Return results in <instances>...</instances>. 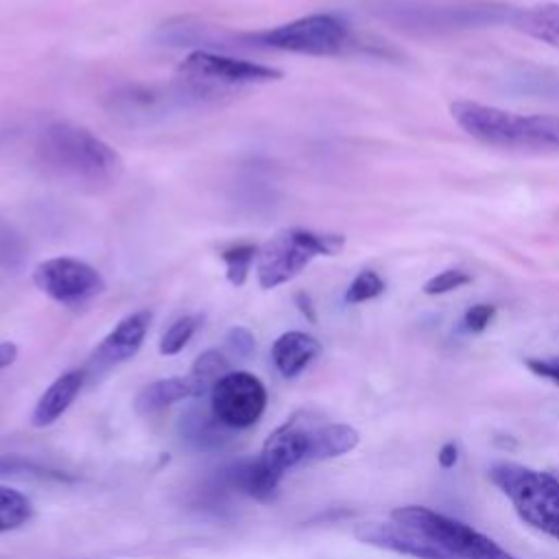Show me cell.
<instances>
[{
  "mask_svg": "<svg viewBox=\"0 0 559 559\" xmlns=\"http://www.w3.org/2000/svg\"><path fill=\"white\" fill-rule=\"evenodd\" d=\"M85 382V371L72 369L61 373L57 380L48 384V389L39 395L33 413H31V424L35 428H46L55 424L76 400Z\"/></svg>",
  "mask_w": 559,
  "mask_h": 559,
  "instance_id": "cell-13",
  "label": "cell"
},
{
  "mask_svg": "<svg viewBox=\"0 0 559 559\" xmlns=\"http://www.w3.org/2000/svg\"><path fill=\"white\" fill-rule=\"evenodd\" d=\"M266 386L249 371H229L210 393V408L214 417L229 430L251 428L266 411Z\"/></svg>",
  "mask_w": 559,
  "mask_h": 559,
  "instance_id": "cell-8",
  "label": "cell"
},
{
  "mask_svg": "<svg viewBox=\"0 0 559 559\" xmlns=\"http://www.w3.org/2000/svg\"><path fill=\"white\" fill-rule=\"evenodd\" d=\"M384 288H386L384 280L376 271L365 269L347 286L345 301L347 304H362V301H369V299H376L378 295H382Z\"/></svg>",
  "mask_w": 559,
  "mask_h": 559,
  "instance_id": "cell-25",
  "label": "cell"
},
{
  "mask_svg": "<svg viewBox=\"0 0 559 559\" xmlns=\"http://www.w3.org/2000/svg\"><path fill=\"white\" fill-rule=\"evenodd\" d=\"M360 441L356 428L347 424H323L310 430L308 461H328L352 452Z\"/></svg>",
  "mask_w": 559,
  "mask_h": 559,
  "instance_id": "cell-18",
  "label": "cell"
},
{
  "mask_svg": "<svg viewBox=\"0 0 559 559\" xmlns=\"http://www.w3.org/2000/svg\"><path fill=\"white\" fill-rule=\"evenodd\" d=\"M245 39L273 50L330 57L338 55L349 44V31L345 22L332 13H312L275 28L249 33Z\"/></svg>",
  "mask_w": 559,
  "mask_h": 559,
  "instance_id": "cell-6",
  "label": "cell"
},
{
  "mask_svg": "<svg viewBox=\"0 0 559 559\" xmlns=\"http://www.w3.org/2000/svg\"><path fill=\"white\" fill-rule=\"evenodd\" d=\"M345 247L341 234H321L310 229H284L258 249L255 275L266 290L297 277L314 258L336 255Z\"/></svg>",
  "mask_w": 559,
  "mask_h": 559,
  "instance_id": "cell-4",
  "label": "cell"
},
{
  "mask_svg": "<svg viewBox=\"0 0 559 559\" xmlns=\"http://www.w3.org/2000/svg\"><path fill=\"white\" fill-rule=\"evenodd\" d=\"M183 400H199L197 389L190 376H173V378H162L144 384L138 391L133 406L140 415H151Z\"/></svg>",
  "mask_w": 559,
  "mask_h": 559,
  "instance_id": "cell-15",
  "label": "cell"
},
{
  "mask_svg": "<svg viewBox=\"0 0 559 559\" xmlns=\"http://www.w3.org/2000/svg\"><path fill=\"white\" fill-rule=\"evenodd\" d=\"M489 480L531 528L559 542V476L520 463H496Z\"/></svg>",
  "mask_w": 559,
  "mask_h": 559,
  "instance_id": "cell-3",
  "label": "cell"
},
{
  "mask_svg": "<svg viewBox=\"0 0 559 559\" xmlns=\"http://www.w3.org/2000/svg\"><path fill=\"white\" fill-rule=\"evenodd\" d=\"M295 301H297V306H299L301 314H304V317H308V321H317L314 308H312V304H310V297H308L306 293H297V295H295Z\"/></svg>",
  "mask_w": 559,
  "mask_h": 559,
  "instance_id": "cell-32",
  "label": "cell"
},
{
  "mask_svg": "<svg viewBox=\"0 0 559 559\" xmlns=\"http://www.w3.org/2000/svg\"><path fill=\"white\" fill-rule=\"evenodd\" d=\"M469 282H472V275L467 271H463V269H445V271L437 273L435 277H430L424 284V293L426 295H445V293L463 288Z\"/></svg>",
  "mask_w": 559,
  "mask_h": 559,
  "instance_id": "cell-26",
  "label": "cell"
},
{
  "mask_svg": "<svg viewBox=\"0 0 559 559\" xmlns=\"http://www.w3.org/2000/svg\"><path fill=\"white\" fill-rule=\"evenodd\" d=\"M37 159L57 179L83 190L114 186L124 162L114 146L72 122H52L37 138Z\"/></svg>",
  "mask_w": 559,
  "mask_h": 559,
  "instance_id": "cell-1",
  "label": "cell"
},
{
  "mask_svg": "<svg viewBox=\"0 0 559 559\" xmlns=\"http://www.w3.org/2000/svg\"><path fill=\"white\" fill-rule=\"evenodd\" d=\"M201 325V317L199 314H186L181 319H177L159 338V354L162 356H175L179 354L190 338L194 336L197 328Z\"/></svg>",
  "mask_w": 559,
  "mask_h": 559,
  "instance_id": "cell-24",
  "label": "cell"
},
{
  "mask_svg": "<svg viewBox=\"0 0 559 559\" xmlns=\"http://www.w3.org/2000/svg\"><path fill=\"white\" fill-rule=\"evenodd\" d=\"M391 520L413 528L426 539L435 542L443 550H448L454 559H518L500 544H496L485 533L474 526L437 513L428 507L406 504L391 511Z\"/></svg>",
  "mask_w": 559,
  "mask_h": 559,
  "instance_id": "cell-5",
  "label": "cell"
},
{
  "mask_svg": "<svg viewBox=\"0 0 559 559\" xmlns=\"http://www.w3.org/2000/svg\"><path fill=\"white\" fill-rule=\"evenodd\" d=\"M493 317H496V306L476 304V306L467 308L463 323H465V330H469V332H483L493 321Z\"/></svg>",
  "mask_w": 559,
  "mask_h": 559,
  "instance_id": "cell-28",
  "label": "cell"
},
{
  "mask_svg": "<svg viewBox=\"0 0 559 559\" xmlns=\"http://www.w3.org/2000/svg\"><path fill=\"white\" fill-rule=\"evenodd\" d=\"M310 430L312 424L306 419V415L290 417L286 424H282L266 437L258 454L260 463L282 480L288 469L308 463Z\"/></svg>",
  "mask_w": 559,
  "mask_h": 559,
  "instance_id": "cell-11",
  "label": "cell"
},
{
  "mask_svg": "<svg viewBox=\"0 0 559 559\" xmlns=\"http://www.w3.org/2000/svg\"><path fill=\"white\" fill-rule=\"evenodd\" d=\"M454 122L474 140L515 151L559 153V116L513 114L476 100H454L450 105Z\"/></svg>",
  "mask_w": 559,
  "mask_h": 559,
  "instance_id": "cell-2",
  "label": "cell"
},
{
  "mask_svg": "<svg viewBox=\"0 0 559 559\" xmlns=\"http://www.w3.org/2000/svg\"><path fill=\"white\" fill-rule=\"evenodd\" d=\"M17 360V345L11 341L0 343V371L11 367Z\"/></svg>",
  "mask_w": 559,
  "mask_h": 559,
  "instance_id": "cell-31",
  "label": "cell"
},
{
  "mask_svg": "<svg viewBox=\"0 0 559 559\" xmlns=\"http://www.w3.org/2000/svg\"><path fill=\"white\" fill-rule=\"evenodd\" d=\"M225 345H227V349H229L234 356H238V358H249V356L255 352V336H253L247 328L236 325V328H231V330L227 332Z\"/></svg>",
  "mask_w": 559,
  "mask_h": 559,
  "instance_id": "cell-27",
  "label": "cell"
},
{
  "mask_svg": "<svg viewBox=\"0 0 559 559\" xmlns=\"http://www.w3.org/2000/svg\"><path fill=\"white\" fill-rule=\"evenodd\" d=\"M33 284L61 306H83L105 290L103 275L79 258H50L35 266Z\"/></svg>",
  "mask_w": 559,
  "mask_h": 559,
  "instance_id": "cell-7",
  "label": "cell"
},
{
  "mask_svg": "<svg viewBox=\"0 0 559 559\" xmlns=\"http://www.w3.org/2000/svg\"><path fill=\"white\" fill-rule=\"evenodd\" d=\"M26 255L28 247L22 234L11 223L0 218V269L17 273L24 269Z\"/></svg>",
  "mask_w": 559,
  "mask_h": 559,
  "instance_id": "cell-23",
  "label": "cell"
},
{
  "mask_svg": "<svg viewBox=\"0 0 559 559\" xmlns=\"http://www.w3.org/2000/svg\"><path fill=\"white\" fill-rule=\"evenodd\" d=\"M227 480L234 489H238L240 493L260 500V502H269L273 500L277 487H280V478L275 474H271L260 459H245L240 463H236L229 474Z\"/></svg>",
  "mask_w": 559,
  "mask_h": 559,
  "instance_id": "cell-17",
  "label": "cell"
},
{
  "mask_svg": "<svg viewBox=\"0 0 559 559\" xmlns=\"http://www.w3.org/2000/svg\"><path fill=\"white\" fill-rule=\"evenodd\" d=\"M319 354L321 343L301 330L280 334L271 347L273 365L284 378H297Z\"/></svg>",
  "mask_w": 559,
  "mask_h": 559,
  "instance_id": "cell-14",
  "label": "cell"
},
{
  "mask_svg": "<svg viewBox=\"0 0 559 559\" xmlns=\"http://www.w3.org/2000/svg\"><path fill=\"white\" fill-rule=\"evenodd\" d=\"M148 325H151L148 310H138L120 319L116 328L94 349L90 367L103 371L133 358L146 338Z\"/></svg>",
  "mask_w": 559,
  "mask_h": 559,
  "instance_id": "cell-12",
  "label": "cell"
},
{
  "mask_svg": "<svg viewBox=\"0 0 559 559\" xmlns=\"http://www.w3.org/2000/svg\"><path fill=\"white\" fill-rule=\"evenodd\" d=\"M526 369L539 378H546L559 386V356L548 358H526Z\"/></svg>",
  "mask_w": 559,
  "mask_h": 559,
  "instance_id": "cell-29",
  "label": "cell"
},
{
  "mask_svg": "<svg viewBox=\"0 0 559 559\" xmlns=\"http://www.w3.org/2000/svg\"><path fill=\"white\" fill-rule=\"evenodd\" d=\"M31 500L22 491L0 485V533H9L24 526L31 520Z\"/></svg>",
  "mask_w": 559,
  "mask_h": 559,
  "instance_id": "cell-21",
  "label": "cell"
},
{
  "mask_svg": "<svg viewBox=\"0 0 559 559\" xmlns=\"http://www.w3.org/2000/svg\"><path fill=\"white\" fill-rule=\"evenodd\" d=\"M231 369H229V358L218 352V349H207L203 354H199L192 362V369H190V380L197 389V395L203 397V395H210L214 384L227 376Z\"/></svg>",
  "mask_w": 559,
  "mask_h": 559,
  "instance_id": "cell-19",
  "label": "cell"
},
{
  "mask_svg": "<svg viewBox=\"0 0 559 559\" xmlns=\"http://www.w3.org/2000/svg\"><path fill=\"white\" fill-rule=\"evenodd\" d=\"M437 463H439L443 469H452V467L459 463V448H456V443H452V441L443 443V445L439 448V452H437Z\"/></svg>",
  "mask_w": 559,
  "mask_h": 559,
  "instance_id": "cell-30",
  "label": "cell"
},
{
  "mask_svg": "<svg viewBox=\"0 0 559 559\" xmlns=\"http://www.w3.org/2000/svg\"><path fill=\"white\" fill-rule=\"evenodd\" d=\"M181 419H183V421H181V430H183L186 439L194 441L199 448L218 445V443L225 439L223 432L229 430L227 426H223V424L214 417L212 408H210V415L192 411V413H188V415L181 417Z\"/></svg>",
  "mask_w": 559,
  "mask_h": 559,
  "instance_id": "cell-20",
  "label": "cell"
},
{
  "mask_svg": "<svg viewBox=\"0 0 559 559\" xmlns=\"http://www.w3.org/2000/svg\"><path fill=\"white\" fill-rule=\"evenodd\" d=\"M258 245L253 242H234L221 251V260L225 262V275L231 286H242L249 277L251 264L258 258Z\"/></svg>",
  "mask_w": 559,
  "mask_h": 559,
  "instance_id": "cell-22",
  "label": "cell"
},
{
  "mask_svg": "<svg viewBox=\"0 0 559 559\" xmlns=\"http://www.w3.org/2000/svg\"><path fill=\"white\" fill-rule=\"evenodd\" d=\"M513 28L559 50V2H544L518 9L511 15Z\"/></svg>",
  "mask_w": 559,
  "mask_h": 559,
  "instance_id": "cell-16",
  "label": "cell"
},
{
  "mask_svg": "<svg viewBox=\"0 0 559 559\" xmlns=\"http://www.w3.org/2000/svg\"><path fill=\"white\" fill-rule=\"evenodd\" d=\"M354 537L360 544L406 555L413 559H454L448 550L397 522H360L354 526Z\"/></svg>",
  "mask_w": 559,
  "mask_h": 559,
  "instance_id": "cell-10",
  "label": "cell"
},
{
  "mask_svg": "<svg viewBox=\"0 0 559 559\" xmlns=\"http://www.w3.org/2000/svg\"><path fill=\"white\" fill-rule=\"evenodd\" d=\"M179 72L190 81L218 83V85H251V83H271L280 81L284 74L277 68L253 63L247 59H234L225 55H216L210 50L190 52Z\"/></svg>",
  "mask_w": 559,
  "mask_h": 559,
  "instance_id": "cell-9",
  "label": "cell"
}]
</instances>
